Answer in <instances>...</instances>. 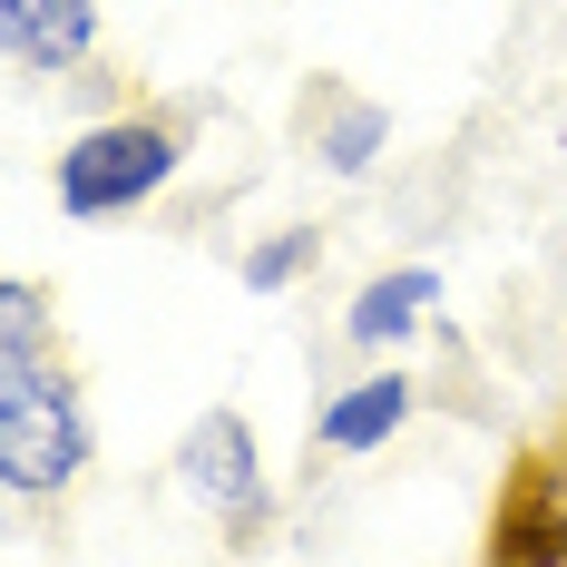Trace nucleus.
<instances>
[{
  "label": "nucleus",
  "instance_id": "obj_3",
  "mask_svg": "<svg viewBox=\"0 0 567 567\" xmlns=\"http://www.w3.org/2000/svg\"><path fill=\"white\" fill-rule=\"evenodd\" d=\"M167 470H176V489L216 518L226 538H265V528H275V470H265V441H255V421H245L235 401L196 411V421L176 431Z\"/></svg>",
  "mask_w": 567,
  "mask_h": 567
},
{
  "label": "nucleus",
  "instance_id": "obj_4",
  "mask_svg": "<svg viewBox=\"0 0 567 567\" xmlns=\"http://www.w3.org/2000/svg\"><path fill=\"white\" fill-rule=\"evenodd\" d=\"M411 411H421V382H411L401 362H362L352 382L323 392V411H313V451L323 460H372V451H392L401 431H411Z\"/></svg>",
  "mask_w": 567,
  "mask_h": 567
},
{
  "label": "nucleus",
  "instance_id": "obj_7",
  "mask_svg": "<svg viewBox=\"0 0 567 567\" xmlns=\"http://www.w3.org/2000/svg\"><path fill=\"white\" fill-rule=\"evenodd\" d=\"M499 558H567V451L528 460L499 509Z\"/></svg>",
  "mask_w": 567,
  "mask_h": 567
},
{
  "label": "nucleus",
  "instance_id": "obj_5",
  "mask_svg": "<svg viewBox=\"0 0 567 567\" xmlns=\"http://www.w3.org/2000/svg\"><path fill=\"white\" fill-rule=\"evenodd\" d=\"M99 0H0V59L20 79H89L99 69Z\"/></svg>",
  "mask_w": 567,
  "mask_h": 567
},
{
  "label": "nucleus",
  "instance_id": "obj_2",
  "mask_svg": "<svg viewBox=\"0 0 567 567\" xmlns=\"http://www.w3.org/2000/svg\"><path fill=\"white\" fill-rule=\"evenodd\" d=\"M176 176H186V137H176V117H89L69 147H59L50 167V196L69 226H117V216H137V206H157Z\"/></svg>",
  "mask_w": 567,
  "mask_h": 567
},
{
  "label": "nucleus",
  "instance_id": "obj_10",
  "mask_svg": "<svg viewBox=\"0 0 567 567\" xmlns=\"http://www.w3.org/2000/svg\"><path fill=\"white\" fill-rule=\"evenodd\" d=\"M50 293L30 275H0V362H50Z\"/></svg>",
  "mask_w": 567,
  "mask_h": 567
},
{
  "label": "nucleus",
  "instance_id": "obj_9",
  "mask_svg": "<svg viewBox=\"0 0 567 567\" xmlns=\"http://www.w3.org/2000/svg\"><path fill=\"white\" fill-rule=\"evenodd\" d=\"M313 265H323V226H275L235 255L245 293H293V284H313Z\"/></svg>",
  "mask_w": 567,
  "mask_h": 567
},
{
  "label": "nucleus",
  "instance_id": "obj_8",
  "mask_svg": "<svg viewBox=\"0 0 567 567\" xmlns=\"http://www.w3.org/2000/svg\"><path fill=\"white\" fill-rule=\"evenodd\" d=\"M392 147V109L382 99H352V89H323L313 99V157L333 176H372Z\"/></svg>",
  "mask_w": 567,
  "mask_h": 567
},
{
  "label": "nucleus",
  "instance_id": "obj_12",
  "mask_svg": "<svg viewBox=\"0 0 567 567\" xmlns=\"http://www.w3.org/2000/svg\"><path fill=\"white\" fill-rule=\"evenodd\" d=\"M558 451H567V441H558Z\"/></svg>",
  "mask_w": 567,
  "mask_h": 567
},
{
  "label": "nucleus",
  "instance_id": "obj_6",
  "mask_svg": "<svg viewBox=\"0 0 567 567\" xmlns=\"http://www.w3.org/2000/svg\"><path fill=\"white\" fill-rule=\"evenodd\" d=\"M441 333V265H382V275L352 284V303H342V342L362 352V362H392L401 342Z\"/></svg>",
  "mask_w": 567,
  "mask_h": 567
},
{
  "label": "nucleus",
  "instance_id": "obj_11",
  "mask_svg": "<svg viewBox=\"0 0 567 567\" xmlns=\"http://www.w3.org/2000/svg\"><path fill=\"white\" fill-rule=\"evenodd\" d=\"M499 567H567V558H499Z\"/></svg>",
  "mask_w": 567,
  "mask_h": 567
},
{
  "label": "nucleus",
  "instance_id": "obj_1",
  "mask_svg": "<svg viewBox=\"0 0 567 567\" xmlns=\"http://www.w3.org/2000/svg\"><path fill=\"white\" fill-rule=\"evenodd\" d=\"M99 470V421L69 362H0V489L20 509L69 499L79 480Z\"/></svg>",
  "mask_w": 567,
  "mask_h": 567
}]
</instances>
